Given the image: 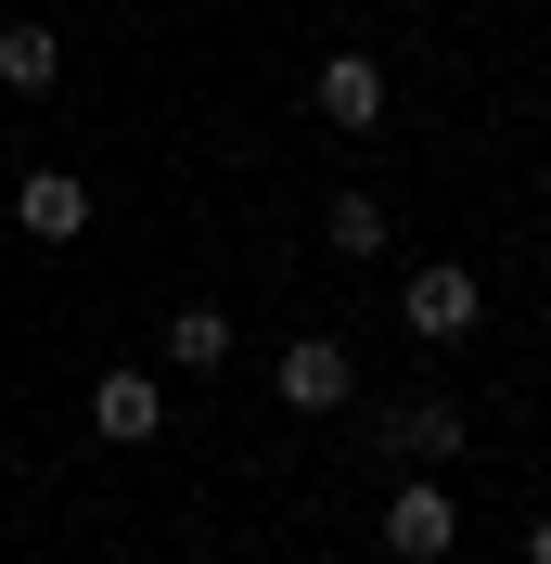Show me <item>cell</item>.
Segmentation results:
<instances>
[{
    "instance_id": "6da1fadb",
    "label": "cell",
    "mask_w": 551,
    "mask_h": 564,
    "mask_svg": "<svg viewBox=\"0 0 551 564\" xmlns=\"http://www.w3.org/2000/svg\"><path fill=\"white\" fill-rule=\"evenodd\" d=\"M270 398L295 423H334L346 398H359V359H346V334H295V347L270 359Z\"/></svg>"
},
{
    "instance_id": "7a4b0ae2",
    "label": "cell",
    "mask_w": 551,
    "mask_h": 564,
    "mask_svg": "<svg viewBox=\"0 0 551 564\" xmlns=\"http://www.w3.org/2000/svg\"><path fill=\"white\" fill-rule=\"evenodd\" d=\"M398 321H411L423 347H462V334H475V321H487V282L462 270V257H423V270L398 282Z\"/></svg>"
},
{
    "instance_id": "3957f363",
    "label": "cell",
    "mask_w": 551,
    "mask_h": 564,
    "mask_svg": "<svg viewBox=\"0 0 551 564\" xmlns=\"http://www.w3.org/2000/svg\"><path fill=\"white\" fill-rule=\"evenodd\" d=\"M385 462H398V475H449V462L475 449V423H462V398H398V411H385V436H372Z\"/></svg>"
},
{
    "instance_id": "277c9868",
    "label": "cell",
    "mask_w": 551,
    "mask_h": 564,
    "mask_svg": "<svg viewBox=\"0 0 551 564\" xmlns=\"http://www.w3.org/2000/svg\"><path fill=\"white\" fill-rule=\"evenodd\" d=\"M462 552V513H449L436 475H398L385 488V564H449Z\"/></svg>"
},
{
    "instance_id": "5b68a950",
    "label": "cell",
    "mask_w": 551,
    "mask_h": 564,
    "mask_svg": "<svg viewBox=\"0 0 551 564\" xmlns=\"http://www.w3.org/2000/svg\"><path fill=\"white\" fill-rule=\"evenodd\" d=\"M90 423H104L116 449H154V436H168V386L129 372V359H104V372H90Z\"/></svg>"
},
{
    "instance_id": "8992f818",
    "label": "cell",
    "mask_w": 551,
    "mask_h": 564,
    "mask_svg": "<svg viewBox=\"0 0 551 564\" xmlns=\"http://www.w3.org/2000/svg\"><path fill=\"white\" fill-rule=\"evenodd\" d=\"M309 104H321V129H385V65L372 52H321Z\"/></svg>"
},
{
    "instance_id": "52a82bcc",
    "label": "cell",
    "mask_w": 551,
    "mask_h": 564,
    "mask_svg": "<svg viewBox=\"0 0 551 564\" xmlns=\"http://www.w3.org/2000/svg\"><path fill=\"white\" fill-rule=\"evenodd\" d=\"M13 231H26V245H77V231H90V180H77V167H39L26 193H13Z\"/></svg>"
},
{
    "instance_id": "ba28073f",
    "label": "cell",
    "mask_w": 551,
    "mask_h": 564,
    "mask_svg": "<svg viewBox=\"0 0 551 564\" xmlns=\"http://www.w3.org/2000/svg\"><path fill=\"white\" fill-rule=\"evenodd\" d=\"M154 347H168V372H218V359H231V308H218V295H193V308L154 321Z\"/></svg>"
},
{
    "instance_id": "9c48e42d",
    "label": "cell",
    "mask_w": 551,
    "mask_h": 564,
    "mask_svg": "<svg viewBox=\"0 0 551 564\" xmlns=\"http://www.w3.org/2000/svg\"><path fill=\"white\" fill-rule=\"evenodd\" d=\"M321 245H334L346 270H372V257L398 245V218H385V193H334V206H321Z\"/></svg>"
},
{
    "instance_id": "30bf717a",
    "label": "cell",
    "mask_w": 551,
    "mask_h": 564,
    "mask_svg": "<svg viewBox=\"0 0 551 564\" xmlns=\"http://www.w3.org/2000/svg\"><path fill=\"white\" fill-rule=\"evenodd\" d=\"M52 77H65V39L52 26H0V90H13V104H39Z\"/></svg>"
},
{
    "instance_id": "8fae6325",
    "label": "cell",
    "mask_w": 551,
    "mask_h": 564,
    "mask_svg": "<svg viewBox=\"0 0 551 564\" xmlns=\"http://www.w3.org/2000/svg\"><path fill=\"white\" fill-rule=\"evenodd\" d=\"M526 564H551V513H539V527H526Z\"/></svg>"
}]
</instances>
